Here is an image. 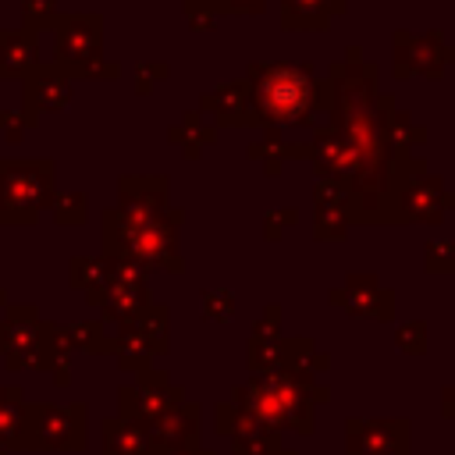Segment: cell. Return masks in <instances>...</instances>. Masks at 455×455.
<instances>
[{
  "label": "cell",
  "instance_id": "1",
  "mask_svg": "<svg viewBox=\"0 0 455 455\" xmlns=\"http://www.w3.org/2000/svg\"><path fill=\"white\" fill-rule=\"evenodd\" d=\"M167 181L164 178H124L121 206L107 210V252L114 259L156 263L174 270L178 245L174 224L178 213H167Z\"/></svg>",
  "mask_w": 455,
  "mask_h": 455
},
{
  "label": "cell",
  "instance_id": "2",
  "mask_svg": "<svg viewBox=\"0 0 455 455\" xmlns=\"http://www.w3.org/2000/svg\"><path fill=\"white\" fill-rule=\"evenodd\" d=\"M249 85L256 96L259 121L274 124H309L331 96V85L323 89V82H316L306 64H252Z\"/></svg>",
  "mask_w": 455,
  "mask_h": 455
},
{
  "label": "cell",
  "instance_id": "3",
  "mask_svg": "<svg viewBox=\"0 0 455 455\" xmlns=\"http://www.w3.org/2000/svg\"><path fill=\"white\" fill-rule=\"evenodd\" d=\"M43 206H53V164L0 160V220H36Z\"/></svg>",
  "mask_w": 455,
  "mask_h": 455
},
{
  "label": "cell",
  "instance_id": "4",
  "mask_svg": "<svg viewBox=\"0 0 455 455\" xmlns=\"http://www.w3.org/2000/svg\"><path fill=\"white\" fill-rule=\"evenodd\" d=\"M53 39H57L53 64L68 78L100 75V60H103V18L100 14H64V18H53Z\"/></svg>",
  "mask_w": 455,
  "mask_h": 455
},
{
  "label": "cell",
  "instance_id": "5",
  "mask_svg": "<svg viewBox=\"0 0 455 455\" xmlns=\"http://www.w3.org/2000/svg\"><path fill=\"white\" fill-rule=\"evenodd\" d=\"M444 60H455V50L444 46L441 32H423V36L398 32L395 36V75L398 78H409V75L437 78Z\"/></svg>",
  "mask_w": 455,
  "mask_h": 455
},
{
  "label": "cell",
  "instance_id": "6",
  "mask_svg": "<svg viewBox=\"0 0 455 455\" xmlns=\"http://www.w3.org/2000/svg\"><path fill=\"white\" fill-rule=\"evenodd\" d=\"M71 96V78L57 64H36L25 75V121L32 124L43 110H60Z\"/></svg>",
  "mask_w": 455,
  "mask_h": 455
},
{
  "label": "cell",
  "instance_id": "7",
  "mask_svg": "<svg viewBox=\"0 0 455 455\" xmlns=\"http://www.w3.org/2000/svg\"><path fill=\"white\" fill-rule=\"evenodd\" d=\"M203 110L217 121V124H256L259 110H256V96L249 82H228L217 85L213 92L203 96Z\"/></svg>",
  "mask_w": 455,
  "mask_h": 455
},
{
  "label": "cell",
  "instance_id": "8",
  "mask_svg": "<svg viewBox=\"0 0 455 455\" xmlns=\"http://www.w3.org/2000/svg\"><path fill=\"white\" fill-rule=\"evenodd\" d=\"M352 224V196L348 188L334 185V181H320L316 185V235L320 238H341L345 228Z\"/></svg>",
  "mask_w": 455,
  "mask_h": 455
},
{
  "label": "cell",
  "instance_id": "9",
  "mask_svg": "<svg viewBox=\"0 0 455 455\" xmlns=\"http://www.w3.org/2000/svg\"><path fill=\"white\" fill-rule=\"evenodd\" d=\"M334 302H348L352 313H366V316H391V291L377 288L373 277H348V288L334 291Z\"/></svg>",
  "mask_w": 455,
  "mask_h": 455
},
{
  "label": "cell",
  "instance_id": "10",
  "mask_svg": "<svg viewBox=\"0 0 455 455\" xmlns=\"http://www.w3.org/2000/svg\"><path fill=\"white\" fill-rule=\"evenodd\" d=\"M345 0H281V25L284 28H327L331 14H338Z\"/></svg>",
  "mask_w": 455,
  "mask_h": 455
},
{
  "label": "cell",
  "instance_id": "11",
  "mask_svg": "<svg viewBox=\"0 0 455 455\" xmlns=\"http://www.w3.org/2000/svg\"><path fill=\"white\" fill-rule=\"evenodd\" d=\"M423 139H427V132L419 124H412V117L405 110H391V100L384 96V107H380V142H387L395 156H405V149L412 142H423Z\"/></svg>",
  "mask_w": 455,
  "mask_h": 455
},
{
  "label": "cell",
  "instance_id": "12",
  "mask_svg": "<svg viewBox=\"0 0 455 455\" xmlns=\"http://www.w3.org/2000/svg\"><path fill=\"white\" fill-rule=\"evenodd\" d=\"M39 64V46L32 32H4L0 36V78L28 75Z\"/></svg>",
  "mask_w": 455,
  "mask_h": 455
},
{
  "label": "cell",
  "instance_id": "13",
  "mask_svg": "<svg viewBox=\"0 0 455 455\" xmlns=\"http://www.w3.org/2000/svg\"><path fill=\"white\" fill-rule=\"evenodd\" d=\"M167 135H171V142H178L188 156H199V149L213 139V128H210V124H203V117H199V114H185V117H181Z\"/></svg>",
  "mask_w": 455,
  "mask_h": 455
},
{
  "label": "cell",
  "instance_id": "14",
  "mask_svg": "<svg viewBox=\"0 0 455 455\" xmlns=\"http://www.w3.org/2000/svg\"><path fill=\"white\" fill-rule=\"evenodd\" d=\"M302 153H309V149L281 146L277 139H267V142H259V146H252V149H249V156H263V160H267V164H263V171H267V174H281V160H284V156H302Z\"/></svg>",
  "mask_w": 455,
  "mask_h": 455
},
{
  "label": "cell",
  "instance_id": "15",
  "mask_svg": "<svg viewBox=\"0 0 455 455\" xmlns=\"http://www.w3.org/2000/svg\"><path fill=\"white\" fill-rule=\"evenodd\" d=\"M53 11L57 0H21V18H25V32H39L43 25H53Z\"/></svg>",
  "mask_w": 455,
  "mask_h": 455
},
{
  "label": "cell",
  "instance_id": "16",
  "mask_svg": "<svg viewBox=\"0 0 455 455\" xmlns=\"http://www.w3.org/2000/svg\"><path fill=\"white\" fill-rule=\"evenodd\" d=\"M53 213H57L60 224H68V220L82 224V220H85V196H82V192H75V196H57V199H53Z\"/></svg>",
  "mask_w": 455,
  "mask_h": 455
},
{
  "label": "cell",
  "instance_id": "17",
  "mask_svg": "<svg viewBox=\"0 0 455 455\" xmlns=\"http://www.w3.org/2000/svg\"><path fill=\"white\" fill-rule=\"evenodd\" d=\"M423 252L430 270H455V242H427Z\"/></svg>",
  "mask_w": 455,
  "mask_h": 455
},
{
  "label": "cell",
  "instance_id": "18",
  "mask_svg": "<svg viewBox=\"0 0 455 455\" xmlns=\"http://www.w3.org/2000/svg\"><path fill=\"white\" fill-rule=\"evenodd\" d=\"M160 78H167V64H135V85H139V92H149Z\"/></svg>",
  "mask_w": 455,
  "mask_h": 455
},
{
  "label": "cell",
  "instance_id": "19",
  "mask_svg": "<svg viewBox=\"0 0 455 455\" xmlns=\"http://www.w3.org/2000/svg\"><path fill=\"white\" fill-rule=\"evenodd\" d=\"M185 14H188L192 28H210L213 25V4H206V0H188Z\"/></svg>",
  "mask_w": 455,
  "mask_h": 455
},
{
  "label": "cell",
  "instance_id": "20",
  "mask_svg": "<svg viewBox=\"0 0 455 455\" xmlns=\"http://www.w3.org/2000/svg\"><path fill=\"white\" fill-rule=\"evenodd\" d=\"M210 313H213L217 320H228V316H231V295H228V291H217V295L210 291V295H206V316H210Z\"/></svg>",
  "mask_w": 455,
  "mask_h": 455
},
{
  "label": "cell",
  "instance_id": "21",
  "mask_svg": "<svg viewBox=\"0 0 455 455\" xmlns=\"http://www.w3.org/2000/svg\"><path fill=\"white\" fill-rule=\"evenodd\" d=\"M263 4H267V0H220L224 11H249V14L263 11Z\"/></svg>",
  "mask_w": 455,
  "mask_h": 455
},
{
  "label": "cell",
  "instance_id": "22",
  "mask_svg": "<svg viewBox=\"0 0 455 455\" xmlns=\"http://www.w3.org/2000/svg\"><path fill=\"white\" fill-rule=\"evenodd\" d=\"M295 220V210H281V213H270L267 217V235H281V224Z\"/></svg>",
  "mask_w": 455,
  "mask_h": 455
}]
</instances>
